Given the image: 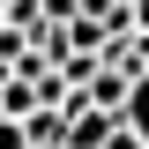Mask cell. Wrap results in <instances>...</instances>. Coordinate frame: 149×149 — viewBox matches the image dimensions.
I'll return each instance as SVG.
<instances>
[{
    "label": "cell",
    "instance_id": "6da1fadb",
    "mask_svg": "<svg viewBox=\"0 0 149 149\" xmlns=\"http://www.w3.org/2000/svg\"><path fill=\"white\" fill-rule=\"evenodd\" d=\"M119 119H127V127L149 142V74H134V90H127V112H119Z\"/></svg>",
    "mask_w": 149,
    "mask_h": 149
},
{
    "label": "cell",
    "instance_id": "3957f363",
    "mask_svg": "<svg viewBox=\"0 0 149 149\" xmlns=\"http://www.w3.org/2000/svg\"><path fill=\"white\" fill-rule=\"evenodd\" d=\"M112 149H149V142H142L134 127H119V134H112Z\"/></svg>",
    "mask_w": 149,
    "mask_h": 149
},
{
    "label": "cell",
    "instance_id": "277c9868",
    "mask_svg": "<svg viewBox=\"0 0 149 149\" xmlns=\"http://www.w3.org/2000/svg\"><path fill=\"white\" fill-rule=\"evenodd\" d=\"M60 149H67V142H60Z\"/></svg>",
    "mask_w": 149,
    "mask_h": 149
},
{
    "label": "cell",
    "instance_id": "7a4b0ae2",
    "mask_svg": "<svg viewBox=\"0 0 149 149\" xmlns=\"http://www.w3.org/2000/svg\"><path fill=\"white\" fill-rule=\"evenodd\" d=\"M0 149H37L30 127H22V119H8V112H0Z\"/></svg>",
    "mask_w": 149,
    "mask_h": 149
}]
</instances>
